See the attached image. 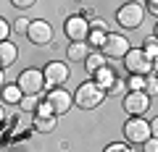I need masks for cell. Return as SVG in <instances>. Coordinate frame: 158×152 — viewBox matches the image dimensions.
Instances as JSON below:
<instances>
[{
  "label": "cell",
  "mask_w": 158,
  "mask_h": 152,
  "mask_svg": "<svg viewBox=\"0 0 158 152\" xmlns=\"http://www.w3.org/2000/svg\"><path fill=\"white\" fill-rule=\"evenodd\" d=\"M103 100H106V89L98 81H85V84H79V89L74 92V105L82 107V110H95Z\"/></svg>",
  "instance_id": "cell-1"
},
{
  "label": "cell",
  "mask_w": 158,
  "mask_h": 152,
  "mask_svg": "<svg viewBox=\"0 0 158 152\" xmlns=\"http://www.w3.org/2000/svg\"><path fill=\"white\" fill-rule=\"evenodd\" d=\"M124 68L132 76H148V73H153V58L142 47H132L124 58Z\"/></svg>",
  "instance_id": "cell-2"
},
{
  "label": "cell",
  "mask_w": 158,
  "mask_h": 152,
  "mask_svg": "<svg viewBox=\"0 0 158 152\" xmlns=\"http://www.w3.org/2000/svg\"><path fill=\"white\" fill-rule=\"evenodd\" d=\"M124 139H127V144H145L150 139V121L132 115L124 123Z\"/></svg>",
  "instance_id": "cell-3"
},
{
  "label": "cell",
  "mask_w": 158,
  "mask_h": 152,
  "mask_svg": "<svg viewBox=\"0 0 158 152\" xmlns=\"http://www.w3.org/2000/svg\"><path fill=\"white\" fill-rule=\"evenodd\" d=\"M16 84L21 87L24 95H40V92L48 87V81H45V71H40V68H24V71L19 73Z\"/></svg>",
  "instance_id": "cell-4"
},
{
  "label": "cell",
  "mask_w": 158,
  "mask_h": 152,
  "mask_svg": "<svg viewBox=\"0 0 158 152\" xmlns=\"http://www.w3.org/2000/svg\"><path fill=\"white\" fill-rule=\"evenodd\" d=\"M45 105H48V110H50V113L63 115V113H69V107L74 105V95H69L63 87L48 89V95H45Z\"/></svg>",
  "instance_id": "cell-5"
},
{
  "label": "cell",
  "mask_w": 158,
  "mask_h": 152,
  "mask_svg": "<svg viewBox=\"0 0 158 152\" xmlns=\"http://www.w3.org/2000/svg\"><path fill=\"white\" fill-rule=\"evenodd\" d=\"M142 18H145V8L140 6V3H127V6L118 8L116 13V21L121 29H137L142 24Z\"/></svg>",
  "instance_id": "cell-6"
},
{
  "label": "cell",
  "mask_w": 158,
  "mask_h": 152,
  "mask_svg": "<svg viewBox=\"0 0 158 152\" xmlns=\"http://www.w3.org/2000/svg\"><path fill=\"white\" fill-rule=\"evenodd\" d=\"M63 32H66V37L71 42H87L92 26H90V21H87L85 16H69L66 21H63Z\"/></svg>",
  "instance_id": "cell-7"
},
{
  "label": "cell",
  "mask_w": 158,
  "mask_h": 152,
  "mask_svg": "<svg viewBox=\"0 0 158 152\" xmlns=\"http://www.w3.org/2000/svg\"><path fill=\"white\" fill-rule=\"evenodd\" d=\"M100 50H103V55H108V60H113V58H121V60H124L132 47H129V40H127L124 34L108 32V40H106V45H103Z\"/></svg>",
  "instance_id": "cell-8"
},
{
  "label": "cell",
  "mask_w": 158,
  "mask_h": 152,
  "mask_svg": "<svg viewBox=\"0 0 158 152\" xmlns=\"http://www.w3.org/2000/svg\"><path fill=\"white\" fill-rule=\"evenodd\" d=\"M42 71H45L48 89H56V87H63V84L69 81V76H71V73H69V66H66V63H61V60H50L45 68H42Z\"/></svg>",
  "instance_id": "cell-9"
},
{
  "label": "cell",
  "mask_w": 158,
  "mask_h": 152,
  "mask_svg": "<svg viewBox=\"0 0 158 152\" xmlns=\"http://www.w3.org/2000/svg\"><path fill=\"white\" fill-rule=\"evenodd\" d=\"M27 40L32 42V45H48V42L53 40V26L48 21H42V18H37V21L29 24Z\"/></svg>",
  "instance_id": "cell-10"
},
{
  "label": "cell",
  "mask_w": 158,
  "mask_h": 152,
  "mask_svg": "<svg viewBox=\"0 0 158 152\" xmlns=\"http://www.w3.org/2000/svg\"><path fill=\"white\" fill-rule=\"evenodd\" d=\"M148 107H150V97L145 92H129L124 97V110L129 115H145Z\"/></svg>",
  "instance_id": "cell-11"
},
{
  "label": "cell",
  "mask_w": 158,
  "mask_h": 152,
  "mask_svg": "<svg viewBox=\"0 0 158 152\" xmlns=\"http://www.w3.org/2000/svg\"><path fill=\"white\" fill-rule=\"evenodd\" d=\"M56 126H58V118L53 113H34L32 115V129L37 134H50Z\"/></svg>",
  "instance_id": "cell-12"
},
{
  "label": "cell",
  "mask_w": 158,
  "mask_h": 152,
  "mask_svg": "<svg viewBox=\"0 0 158 152\" xmlns=\"http://www.w3.org/2000/svg\"><path fill=\"white\" fill-rule=\"evenodd\" d=\"M90 53H92L90 42H71L69 50H66V55H69V60H74V63H85L87 58H90Z\"/></svg>",
  "instance_id": "cell-13"
},
{
  "label": "cell",
  "mask_w": 158,
  "mask_h": 152,
  "mask_svg": "<svg viewBox=\"0 0 158 152\" xmlns=\"http://www.w3.org/2000/svg\"><path fill=\"white\" fill-rule=\"evenodd\" d=\"M16 58H19V47L13 45L11 40L0 42V66H3V68H8L11 63H16Z\"/></svg>",
  "instance_id": "cell-14"
},
{
  "label": "cell",
  "mask_w": 158,
  "mask_h": 152,
  "mask_svg": "<svg viewBox=\"0 0 158 152\" xmlns=\"http://www.w3.org/2000/svg\"><path fill=\"white\" fill-rule=\"evenodd\" d=\"M106 66H108V55H103V50H92L90 58L85 60L87 73H98L100 68H106Z\"/></svg>",
  "instance_id": "cell-15"
},
{
  "label": "cell",
  "mask_w": 158,
  "mask_h": 152,
  "mask_svg": "<svg viewBox=\"0 0 158 152\" xmlns=\"http://www.w3.org/2000/svg\"><path fill=\"white\" fill-rule=\"evenodd\" d=\"M92 76H95L92 81H98V84H100L103 89H113V87H116V71H113L111 66L100 68V71H98V73H92Z\"/></svg>",
  "instance_id": "cell-16"
},
{
  "label": "cell",
  "mask_w": 158,
  "mask_h": 152,
  "mask_svg": "<svg viewBox=\"0 0 158 152\" xmlns=\"http://www.w3.org/2000/svg\"><path fill=\"white\" fill-rule=\"evenodd\" d=\"M24 100V92L19 84H6L3 87V102H8V105H16V102Z\"/></svg>",
  "instance_id": "cell-17"
},
{
  "label": "cell",
  "mask_w": 158,
  "mask_h": 152,
  "mask_svg": "<svg viewBox=\"0 0 158 152\" xmlns=\"http://www.w3.org/2000/svg\"><path fill=\"white\" fill-rule=\"evenodd\" d=\"M42 102H45V97H37V95H24V100L19 102V105H21L27 113H32V115H34V113H37L40 107H42Z\"/></svg>",
  "instance_id": "cell-18"
},
{
  "label": "cell",
  "mask_w": 158,
  "mask_h": 152,
  "mask_svg": "<svg viewBox=\"0 0 158 152\" xmlns=\"http://www.w3.org/2000/svg\"><path fill=\"white\" fill-rule=\"evenodd\" d=\"M106 40H108V29H92V32H90V37H87L90 47H98V50H100V47L106 45Z\"/></svg>",
  "instance_id": "cell-19"
},
{
  "label": "cell",
  "mask_w": 158,
  "mask_h": 152,
  "mask_svg": "<svg viewBox=\"0 0 158 152\" xmlns=\"http://www.w3.org/2000/svg\"><path fill=\"white\" fill-rule=\"evenodd\" d=\"M145 95L156 97L158 95V73H148L145 76Z\"/></svg>",
  "instance_id": "cell-20"
},
{
  "label": "cell",
  "mask_w": 158,
  "mask_h": 152,
  "mask_svg": "<svg viewBox=\"0 0 158 152\" xmlns=\"http://www.w3.org/2000/svg\"><path fill=\"white\" fill-rule=\"evenodd\" d=\"M142 50H145L148 55L156 60V58H158V40H156V37H148V40L142 42Z\"/></svg>",
  "instance_id": "cell-21"
},
{
  "label": "cell",
  "mask_w": 158,
  "mask_h": 152,
  "mask_svg": "<svg viewBox=\"0 0 158 152\" xmlns=\"http://www.w3.org/2000/svg\"><path fill=\"white\" fill-rule=\"evenodd\" d=\"M129 92H145V76H129Z\"/></svg>",
  "instance_id": "cell-22"
},
{
  "label": "cell",
  "mask_w": 158,
  "mask_h": 152,
  "mask_svg": "<svg viewBox=\"0 0 158 152\" xmlns=\"http://www.w3.org/2000/svg\"><path fill=\"white\" fill-rule=\"evenodd\" d=\"M29 24H32V21H27L24 16H19L16 21H13V32H16V34H27L29 32Z\"/></svg>",
  "instance_id": "cell-23"
},
{
  "label": "cell",
  "mask_w": 158,
  "mask_h": 152,
  "mask_svg": "<svg viewBox=\"0 0 158 152\" xmlns=\"http://www.w3.org/2000/svg\"><path fill=\"white\" fill-rule=\"evenodd\" d=\"M11 29H13V26L6 21V18H0V40H3V42H6L8 37H11Z\"/></svg>",
  "instance_id": "cell-24"
},
{
  "label": "cell",
  "mask_w": 158,
  "mask_h": 152,
  "mask_svg": "<svg viewBox=\"0 0 158 152\" xmlns=\"http://www.w3.org/2000/svg\"><path fill=\"white\" fill-rule=\"evenodd\" d=\"M37 0H11V6L13 8H19V11H27V8H32Z\"/></svg>",
  "instance_id": "cell-25"
},
{
  "label": "cell",
  "mask_w": 158,
  "mask_h": 152,
  "mask_svg": "<svg viewBox=\"0 0 158 152\" xmlns=\"http://www.w3.org/2000/svg\"><path fill=\"white\" fill-rule=\"evenodd\" d=\"M103 152H132V150H129V144H111V147H106Z\"/></svg>",
  "instance_id": "cell-26"
},
{
  "label": "cell",
  "mask_w": 158,
  "mask_h": 152,
  "mask_svg": "<svg viewBox=\"0 0 158 152\" xmlns=\"http://www.w3.org/2000/svg\"><path fill=\"white\" fill-rule=\"evenodd\" d=\"M142 147H145V152H158V139H153V136H150Z\"/></svg>",
  "instance_id": "cell-27"
},
{
  "label": "cell",
  "mask_w": 158,
  "mask_h": 152,
  "mask_svg": "<svg viewBox=\"0 0 158 152\" xmlns=\"http://www.w3.org/2000/svg\"><path fill=\"white\" fill-rule=\"evenodd\" d=\"M150 136H153V139H158V115L150 121Z\"/></svg>",
  "instance_id": "cell-28"
},
{
  "label": "cell",
  "mask_w": 158,
  "mask_h": 152,
  "mask_svg": "<svg viewBox=\"0 0 158 152\" xmlns=\"http://www.w3.org/2000/svg\"><path fill=\"white\" fill-rule=\"evenodd\" d=\"M148 11H150L153 16H158V0H148Z\"/></svg>",
  "instance_id": "cell-29"
},
{
  "label": "cell",
  "mask_w": 158,
  "mask_h": 152,
  "mask_svg": "<svg viewBox=\"0 0 158 152\" xmlns=\"http://www.w3.org/2000/svg\"><path fill=\"white\" fill-rule=\"evenodd\" d=\"M90 26H92V29H108V26H106V21H100V18H95V21H90Z\"/></svg>",
  "instance_id": "cell-30"
},
{
  "label": "cell",
  "mask_w": 158,
  "mask_h": 152,
  "mask_svg": "<svg viewBox=\"0 0 158 152\" xmlns=\"http://www.w3.org/2000/svg\"><path fill=\"white\" fill-rule=\"evenodd\" d=\"M153 73H158V58L153 60Z\"/></svg>",
  "instance_id": "cell-31"
},
{
  "label": "cell",
  "mask_w": 158,
  "mask_h": 152,
  "mask_svg": "<svg viewBox=\"0 0 158 152\" xmlns=\"http://www.w3.org/2000/svg\"><path fill=\"white\" fill-rule=\"evenodd\" d=\"M153 37H156V40H158V24H156V34H153Z\"/></svg>",
  "instance_id": "cell-32"
}]
</instances>
